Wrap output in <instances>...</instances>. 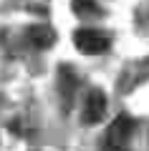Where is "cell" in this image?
<instances>
[{"label": "cell", "mask_w": 149, "mask_h": 151, "mask_svg": "<svg viewBox=\"0 0 149 151\" xmlns=\"http://www.w3.org/2000/svg\"><path fill=\"white\" fill-rule=\"evenodd\" d=\"M134 129H137L134 119H129V116H119V119L109 126V146H114V149H124L126 141L132 139Z\"/></svg>", "instance_id": "obj_2"}, {"label": "cell", "mask_w": 149, "mask_h": 151, "mask_svg": "<svg viewBox=\"0 0 149 151\" xmlns=\"http://www.w3.org/2000/svg\"><path fill=\"white\" fill-rule=\"evenodd\" d=\"M104 113H106V96H104V91L94 88V91L86 96V101H84V121L89 126L99 124V121L104 119Z\"/></svg>", "instance_id": "obj_3"}, {"label": "cell", "mask_w": 149, "mask_h": 151, "mask_svg": "<svg viewBox=\"0 0 149 151\" xmlns=\"http://www.w3.org/2000/svg\"><path fill=\"white\" fill-rule=\"evenodd\" d=\"M76 86H78V78L71 73V68H61V88H63V93L68 98H71V93H73Z\"/></svg>", "instance_id": "obj_6"}, {"label": "cell", "mask_w": 149, "mask_h": 151, "mask_svg": "<svg viewBox=\"0 0 149 151\" xmlns=\"http://www.w3.org/2000/svg\"><path fill=\"white\" fill-rule=\"evenodd\" d=\"M73 13L78 18H94L101 13V8L96 5V0H73Z\"/></svg>", "instance_id": "obj_5"}, {"label": "cell", "mask_w": 149, "mask_h": 151, "mask_svg": "<svg viewBox=\"0 0 149 151\" xmlns=\"http://www.w3.org/2000/svg\"><path fill=\"white\" fill-rule=\"evenodd\" d=\"M28 40L36 48H51L56 43V33H53V28H48V25H31L28 28Z\"/></svg>", "instance_id": "obj_4"}, {"label": "cell", "mask_w": 149, "mask_h": 151, "mask_svg": "<svg viewBox=\"0 0 149 151\" xmlns=\"http://www.w3.org/2000/svg\"><path fill=\"white\" fill-rule=\"evenodd\" d=\"M73 45L86 55H99L109 50V35L96 28H81L73 33Z\"/></svg>", "instance_id": "obj_1"}]
</instances>
